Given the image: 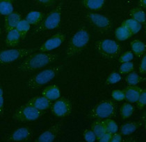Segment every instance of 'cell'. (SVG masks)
Masks as SVG:
<instances>
[{
  "label": "cell",
  "instance_id": "7bdbcfd3",
  "mask_svg": "<svg viewBox=\"0 0 146 142\" xmlns=\"http://www.w3.org/2000/svg\"><path fill=\"white\" fill-rule=\"evenodd\" d=\"M139 4L141 7L146 8V1L145 0H141V1H139Z\"/></svg>",
  "mask_w": 146,
  "mask_h": 142
},
{
  "label": "cell",
  "instance_id": "83f0119b",
  "mask_svg": "<svg viewBox=\"0 0 146 142\" xmlns=\"http://www.w3.org/2000/svg\"><path fill=\"white\" fill-rule=\"evenodd\" d=\"M140 124L137 122L127 123L122 126L120 129V133L123 135H129L134 132L135 131L139 128Z\"/></svg>",
  "mask_w": 146,
  "mask_h": 142
},
{
  "label": "cell",
  "instance_id": "f546056e",
  "mask_svg": "<svg viewBox=\"0 0 146 142\" xmlns=\"http://www.w3.org/2000/svg\"><path fill=\"white\" fill-rule=\"evenodd\" d=\"M104 121V126H105L106 130L107 132H110L112 135L114 133H116L118 132V124L115 123V121L109 118V119H106L105 120H103Z\"/></svg>",
  "mask_w": 146,
  "mask_h": 142
},
{
  "label": "cell",
  "instance_id": "4316f807",
  "mask_svg": "<svg viewBox=\"0 0 146 142\" xmlns=\"http://www.w3.org/2000/svg\"><path fill=\"white\" fill-rule=\"evenodd\" d=\"M134 112V108L130 103H125L120 107V112L122 119H126L131 117Z\"/></svg>",
  "mask_w": 146,
  "mask_h": 142
},
{
  "label": "cell",
  "instance_id": "60d3db41",
  "mask_svg": "<svg viewBox=\"0 0 146 142\" xmlns=\"http://www.w3.org/2000/svg\"><path fill=\"white\" fill-rule=\"evenodd\" d=\"M123 141V138H122L121 133H114L112 135L111 139L110 142H121Z\"/></svg>",
  "mask_w": 146,
  "mask_h": 142
},
{
  "label": "cell",
  "instance_id": "44dd1931",
  "mask_svg": "<svg viewBox=\"0 0 146 142\" xmlns=\"http://www.w3.org/2000/svg\"><path fill=\"white\" fill-rule=\"evenodd\" d=\"M132 53L137 57H141L145 51V45L139 40H134L130 44Z\"/></svg>",
  "mask_w": 146,
  "mask_h": 142
},
{
  "label": "cell",
  "instance_id": "ba28073f",
  "mask_svg": "<svg viewBox=\"0 0 146 142\" xmlns=\"http://www.w3.org/2000/svg\"><path fill=\"white\" fill-rule=\"evenodd\" d=\"M33 52L31 49H12L4 50L0 53V61L1 64H7L16 61L26 56H29Z\"/></svg>",
  "mask_w": 146,
  "mask_h": 142
},
{
  "label": "cell",
  "instance_id": "74e56055",
  "mask_svg": "<svg viewBox=\"0 0 146 142\" xmlns=\"http://www.w3.org/2000/svg\"><path fill=\"white\" fill-rule=\"evenodd\" d=\"M4 91L1 87L0 89V114L1 116L4 115Z\"/></svg>",
  "mask_w": 146,
  "mask_h": 142
},
{
  "label": "cell",
  "instance_id": "d590c367",
  "mask_svg": "<svg viewBox=\"0 0 146 142\" xmlns=\"http://www.w3.org/2000/svg\"><path fill=\"white\" fill-rule=\"evenodd\" d=\"M133 58H134V53H132V51H127L120 56V58H119V62L121 63L131 62Z\"/></svg>",
  "mask_w": 146,
  "mask_h": 142
},
{
  "label": "cell",
  "instance_id": "5b68a950",
  "mask_svg": "<svg viewBox=\"0 0 146 142\" xmlns=\"http://www.w3.org/2000/svg\"><path fill=\"white\" fill-rule=\"evenodd\" d=\"M95 46L102 56L109 59L116 58L121 51V47L118 42L109 39L97 41Z\"/></svg>",
  "mask_w": 146,
  "mask_h": 142
},
{
  "label": "cell",
  "instance_id": "7402d4cb",
  "mask_svg": "<svg viewBox=\"0 0 146 142\" xmlns=\"http://www.w3.org/2000/svg\"><path fill=\"white\" fill-rule=\"evenodd\" d=\"M130 15L133 20H136L141 24H145V13L142 9L139 7H134L130 10Z\"/></svg>",
  "mask_w": 146,
  "mask_h": 142
},
{
  "label": "cell",
  "instance_id": "d6986e66",
  "mask_svg": "<svg viewBox=\"0 0 146 142\" xmlns=\"http://www.w3.org/2000/svg\"><path fill=\"white\" fill-rule=\"evenodd\" d=\"M44 15L42 12L38 11L30 12L27 15L25 20L30 25H38L43 20Z\"/></svg>",
  "mask_w": 146,
  "mask_h": 142
},
{
  "label": "cell",
  "instance_id": "4dcf8cb0",
  "mask_svg": "<svg viewBox=\"0 0 146 142\" xmlns=\"http://www.w3.org/2000/svg\"><path fill=\"white\" fill-rule=\"evenodd\" d=\"M125 80H126L127 83L128 85L134 86V85H136L139 83H141V80H142V78L136 72H130L127 76Z\"/></svg>",
  "mask_w": 146,
  "mask_h": 142
},
{
  "label": "cell",
  "instance_id": "e575fe53",
  "mask_svg": "<svg viewBox=\"0 0 146 142\" xmlns=\"http://www.w3.org/2000/svg\"><path fill=\"white\" fill-rule=\"evenodd\" d=\"M111 97L113 99L117 101H122L125 100V98L123 90H120V89H115V90L112 91Z\"/></svg>",
  "mask_w": 146,
  "mask_h": 142
},
{
  "label": "cell",
  "instance_id": "30bf717a",
  "mask_svg": "<svg viewBox=\"0 0 146 142\" xmlns=\"http://www.w3.org/2000/svg\"><path fill=\"white\" fill-rule=\"evenodd\" d=\"M66 38V35L64 34L58 33L55 34L42 44V46L40 47L39 51L42 53L52 51L61 46L65 42Z\"/></svg>",
  "mask_w": 146,
  "mask_h": 142
},
{
  "label": "cell",
  "instance_id": "52a82bcc",
  "mask_svg": "<svg viewBox=\"0 0 146 142\" xmlns=\"http://www.w3.org/2000/svg\"><path fill=\"white\" fill-rule=\"evenodd\" d=\"M43 111L26 104L17 109L13 114V119L19 122H31L39 119L42 115Z\"/></svg>",
  "mask_w": 146,
  "mask_h": 142
},
{
  "label": "cell",
  "instance_id": "7a4b0ae2",
  "mask_svg": "<svg viewBox=\"0 0 146 142\" xmlns=\"http://www.w3.org/2000/svg\"><path fill=\"white\" fill-rule=\"evenodd\" d=\"M90 40L88 31L81 28L71 37L66 49V55L68 58L74 56L81 53L88 45Z\"/></svg>",
  "mask_w": 146,
  "mask_h": 142
},
{
  "label": "cell",
  "instance_id": "2e32d148",
  "mask_svg": "<svg viewBox=\"0 0 146 142\" xmlns=\"http://www.w3.org/2000/svg\"><path fill=\"white\" fill-rule=\"evenodd\" d=\"M42 96L50 101H56L61 97V90L56 85H50L46 87L42 91Z\"/></svg>",
  "mask_w": 146,
  "mask_h": 142
},
{
  "label": "cell",
  "instance_id": "9a60e30c",
  "mask_svg": "<svg viewBox=\"0 0 146 142\" xmlns=\"http://www.w3.org/2000/svg\"><path fill=\"white\" fill-rule=\"evenodd\" d=\"M27 104L38 109V110H42V111L47 110V109L51 108L52 105L50 101H49L48 99L42 97H42H36L32 98L29 101Z\"/></svg>",
  "mask_w": 146,
  "mask_h": 142
},
{
  "label": "cell",
  "instance_id": "f35d334b",
  "mask_svg": "<svg viewBox=\"0 0 146 142\" xmlns=\"http://www.w3.org/2000/svg\"><path fill=\"white\" fill-rule=\"evenodd\" d=\"M112 134L109 132H106L98 139V141L100 142H110L111 139Z\"/></svg>",
  "mask_w": 146,
  "mask_h": 142
},
{
  "label": "cell",
  "instance_id": "5bb4252c",
  "mask_svg": "<svg viewBox=\"0 0 146 142\" xmlns=\"http://www.w3.org/2000/svg\"><path fill=\"white\" fill-rule=\"evenodd\" d=\"M143 89L140 87L136 85H129L123 89L125 93V100L127 101L128 103H136L140 97Z\"/></svg>",
  "mask_w": 146,
  "mask_h": 142
},
{
  "label": "cell",
  "instance_id": "4fadbf2b",
  "mask_svg": "<svg viewBox=\"0 0 146 142\" xmlns=\"http://www.w3.org/2000/svg\"><path fill=\"white\" fill-rule=\"evenodd\" d=\"M32 130L29 128L23 127L15 130L8 138V141H23L32 136Z\"/></svg>",
  "mask_w": 146,
  "mask_h": 142
},
{
  "label": "cell",
  "instance_id": "ffe728a7",
  "mask_svg": "<svg viewBox=\"0 0 146 142\" xmlns=\"http://www.w3.org/2000/svg\"><path fill=\"white\" fill-rule=\"evenodd\" d=\"M122 26H125V27L127 28L131 32V34H132V36L133 35L137 34L141 31V28H142V24H141L140 23L131 18L128 19V20L124 21L123 24H122Z\"/></svg>",
  "mask_w": 146,
  "mask_h": 142
},
{
  "label": "cell",
  "instance_id": "836d02e7",
  "mask_svg": "<svg viewBox=\"0 0 146 142\" xmlns=\"http://www.w3.org/2000/svg\"><path fill=\"white\" fill-rule=\"evenodd\" d=\"M136 103V105H137L138 108L142 110L146 105V90L145 89H143L142 92H141L140 97L139 99L137 100Z\"/></svg>",
  "mask_w": 146,
  "mask_h": 142
},
{
  "label": "cell",
  "instance_id": "d4e9b609",
  "mask_svg": "<svg viewBox=\"0 0 146 142\" xmlns=\"http://www.w3.org/2000/svg\"><path fill=\"white\" fill-rule=\"evenodd\" d=\"M115 37L119 41H125L132 36V34L126 27L120 26L115 30Z\"/></svg>",
  "mask_w": 146,
  "mask_h": 142
},
{
  "label": "cell",
  "instance_id": "9c48e42d",
  "mask_svg": "<svg viewBox=\"0 0 146 142\" xmlns=\"http://www.w3.org/2000/svg\"><path fill=\"white\" fill-rule=\"evenodd\" d=\"M52 112L56 117H66L72 112V103L67 98H59L52 104Z\"/></svg>",
  "mask_w": 146,
  "mask_h": 142
},
{
  "label": "cell",
  "instance_id": "8fae6325",
  "mask_svg": "<svg viewBox=\"0 0 146 142\" xmlns=\"http://www.w3.org/2000/svg\"><path fill=\"white\" fill-rule=\"evenodd\" d=\"M86 16L89 19L90 22L98 28L107 30L110 28L111 26V23L109 19L101 14L90 12V13L87 14Z\"/></svg>",
  "mask_w": 146,
  "mask_h": 142
},
{
  "label": "cell",
  "instance_id": "e0dca14e",
  "mask_svg": "<svg viewBox=\"0 0 146 142\" xmlns=\"http://www.w3.org/2000/svg\"><path fill=\"white\" fill-rule=\"evenodd\" d=\"M21 20V16L17 12H13L11 15L6 17L4 20V28L7 32L15 29L17 24Z\"/></svg>",
  "mask_w": 146,
  "mask_h": 142
},
{
  "label": "cell",
  "instance_id": "8d00e7d4",
  "mask_svg": "<svg viewBox=\"0 0 146 142\" xmlns=\"http://www.w3.org/2000/svg\"><path fill=\"white\" fill-rule=\"evenodd\" d=\"M84 138L87 142H94L98 140L96 134L92 130H86L84 133Z\"/></svg>",
  "mask_w": 146,
  "mask_h": 142
},
{
  "label": "cell",
  "instance_id": "3957f363",
  "mask_svg": "<svg viewBox=\"0 0 146 142\" xmlns=\"http://www.w3.org/2000/svg\"><path fill=\"white\" fill-rule=\"evenodd\" d=\"M62 68H63V65H58L52 68L47 69L36 74L28 80V89H37L39 87L48 83L60 73Z\"/></svg>",
  "mask_w": 146,
  "mask_h": 142
},
{
  "label": "cell",
  "instance_id": "6da1fadb",
  "mask_svg": "<svg viewBox=\"0 0 146 142\" xmlns=\"http://www.w3.org/2000/svg\"><path fill=\"white\" fill-rule=\"evenodd\" d=\"M58 55L53 53H39L29 56L24 60L19 67L20 72H32L42 67H45L52 62H55L58 58Z\"/></svg>",
  "mask_w": 146,
  "mask_h": 142
},
{
  "label": "cell",
  "instance_id": "cb8c5ba5",
  "mask_svg": "<svg viewBox=\"0 0 146 142\" xmlns=\"http://www.w3.org/2000/svg\"><path fill=\"white\" fill-rule=\"evenodd\" d=\"M14 8L12 1L11 0H1L0 1V13L2 15H8L12 14Z\"/></svg>",
  "mask_w": 146,
  "mask_h": 142
},
{
  "label": "cell",
  "instance_id": "f1b7e54d",
  "mask_svg": "<svg viewBox=\"0 0 146 142\" xmlns=\"http://www.w3.org/2000/svg\"><path fill=\"white\" fill-rule=\"evenodd\" d=\"M15 29L20 34L22 40H23V39L25 38L29 31L30 30V24L25 20H21L20 22L18 23V24H17Z\"/></svg>",
  "mask_w": 146,
  "mask_h": 142
},
{
  "label": "cell",
  "instance_id": "484cf974",
  "mask_svg": "<svg viewBox=\"0 0 146 142\" xmlns=\"http://www.w3.org/2000/svg\"><path fill=\"white\" fill-rule=\"evenodd\" d=\"M91 130L96 134L97 139H99L104 132H107L106 130L105 126H104V121L98 120V121H95L91 126Z\"/></svg>",
  "mask_w": 146,
  "mask_h": 142
},
{
  "label": "cell",
  "instance_id": "603a6c76",
  "mask_svg": "<svg viewBox=\"0 0 146 142\" xmlns=\"http://www.w3.org/2000/svg\"><path fill=\"white\" fill-rule=\"evenodd\" d=\"M82 4L89 10L97 11L102 9L105 4V1L104 0H84V1H82Z\"/></svg>",
  "mask_w": 146,
  "mask_h": 142
},
{
  "label": "cell",
  "instance_id": "ab89813d",
  "mask_svg": "<svg viewBox=\"0 0 146 142\" xmlns=\"http://www.w3.org/2000/svg\"><path fill=\"white\" fill-rule=\"evenodd\" d=\"M139 72L141 74H145L146 72V56H143L140 65H139Z\"/></svg>",
  "mask_w": 146,
  "mask_h": 142
},
{
  "label": "cell",
  "instance_id": "8992f818",
  "mask_svg": "<svg viewBox=\"0 0 146 142\" xmlns=\"http://www.w3.org/2000/svg\"><path fill=\"white\" fill-rule=\"evenodd\" d=\"M62 6L60 4L43 19L42 22L35 28L36 32L54 29L59 26L61 22Z\"/></svg>",
  "mask_w": 146,
  "mask_h": 142
},
{
  "label": "cell",
  "instance_id": "d6a6232c",
  "mask_svg": "<svg viewBox=\"0 0 146 142\" xmlns=\"http://www.w3.org/2000/svg\"><path fill=\"white\" fill-rule=\"evenodd\" d=\"M121 80V76L118 72H112L109 75L106 80V83L108 85L115 84Z\"/></svg>",
  "mask_w": 146,
  "mask_h": 142
},
{
  "label": "cell",
  "instance_id": "1f68e13d",
  "mask_svg": "<svg viewBox=\"0 0 146 142\" xmlns=\"http://www.w3.org/2000/svg\"><path fill=\"white\" fill-rule=\"evenodd\" d=\"M134 69V64L132 62H127L122 63L121 65L120 66L119 68V72L120 74H129L132 72Z\"/></svg>",
  "mask_w": 146,
  "mask_h": 142
},
{
  "label": "cell",
  "instance_id": "b9f144b4",
  "mask_svg": "<svg viewBox=\"0 0 146 142\" xmlns=\"http://www.w3.org/2000/svg\"><path fill=\"white\" fill-rule=\"evenodd\" d=\"M37 2L39 3V4H42V5L44 6H49L52 5L54 3H55V1H52V0H40V1H38Z\"/></svg>",
  "mask_w": 146,
  "mask_h": 142
},
{
  "label": "cell",
  "instance_id": "7c38bea8",
  "mask_svg": "<svg viewBox=\"0 0 146 142\" xmlns=\"http://www.w3.org/2000/svg\"><path fill=\"white\" fill-rule=\"evenodd\" d=\"M61 131V125L57 124L50 128L48 130L42 132L38 137L36 141L38 142H52L55 140Z\"/></svg>",
  "mask_w": 146,
  "mask_h": 142
},
{
  "label": "cell",
  "instance_id": "277c9868",
  "mask_svg": "<svg viewBox=\"0 0 146 142\" xmlns=\"http://www.w3.org/2000/svg\"><path fill=\"white\" fill-rule=\"evenodd\" d=\"M116 112V105L112 101H104L96 105L88 114L90 119H109Z\"/></svg>",
  "mask_w": 146,
  "mask_h": 142
},
{
  "label": "cell",
  "instance_id": "ac0fdd59",
  "mask_svg": "<svg viewBox=\"0 0 146 142\" xmlns=\"http://www.w3.org/2000/svg\"><path fill=\"white\" fill-rule=\"evenodd\" d=\"M21 40V36L18 31L16 29H14L8 32L5 42L8 47H15L19 45V42Z\"/></svg>",
  "mask_w": 146,
  "mask_h": 142
}]
</instances>
